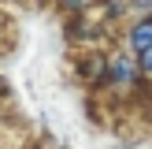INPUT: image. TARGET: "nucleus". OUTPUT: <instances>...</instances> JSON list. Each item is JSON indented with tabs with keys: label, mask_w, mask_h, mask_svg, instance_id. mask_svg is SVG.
I'll return each mask as SVG.
<instances>
[{
	"label": "nucleus",
	"mask_w": 152,
	"mask_h": 149,
	"mask_svg": "<svg viewBox=\"0 0 152 149\" xmlns=\"http://www.w3.org/2000/svg\"><path fill=\"white\" fill-rule=\"evenodd\" d=\"M78 71L86 74V82H108V56H89Z\"/></svg>",
	"instance_id": "nucleus-3"
},
{
	"label": "nucleus",
	"mask_w": 152,
	"mask_h": 149,
	"mask_svg": "<svg viewBox=\"0 0 152 149\" xmlns=\"http://www.w3.org/2000/svg\"><path fill=\"white\" fill-rule=\"evenodd\" d=\"M126 11H130V4H108V7H104L108 19H119V15H126Z\"/></svg>",
	"instance_id": "nucleus-5"
},
{
	"label": "nucleus",
	"mask_w": 152,
	"mask_h": 149,
	"mask_svg": "<svg viewBox=\"0 0 152 149\" xmlns=\"http://www.w3.org/2000/svg\"><path fill=\"white\" fill-rule=\"evenodd\" d=\"M148 49H152V19H134L130 30H126V52L141 56Z\"/></svg>",
	"instance_id": "nucleus-2"
},
{
	"label": "nucleus",
	"mask_w": 152,
	"mask_h": 149,
	"mask_svg": "<svg viewBox=\"0 0 152 149\" xmlns=\"http://www.w3.org/2000/svg\"><path fill=\"white\" fill-rule=\"evenodd\" d=\"M137 63H141V74H145V78H152V49H148V52H141Z\"/></svg>",
	"instance_id": "nucleus-4"
},
{
	"label": "nucleus",
	"mask_w": 152,
	"mask_h": 149,
	"mask_svg": "<svg viewBox=\"0 0 152 149\" xmlns=\"http://www.w3.org/2000/svg\"><path fill=\"white\" fill-rule=\"evenodd\" d=\"M145 78L141 74V63H137V56L134 52H111L108 56V82L111 86H119V89H130V86H137V82Z\"/></svg>",
	"instance_id": "nucleus-1"
}]
</instances>
